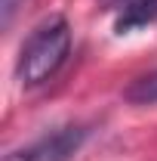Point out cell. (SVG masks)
Wrapping results in <instances>:
<instances>
[{
    "instance_id": "obj_1",
    "label": "cell",
    "mask_w": 157,
    "mask_h": 161,
    "mask_svg": "<svg viewBox=\"0 0 157 161\" xmlns=\"http://www.w3.org/2000/svg\"><path fill=\"white\" fill-rule=\"evenodd\" d=\"M71 53V25L65 16H49L31 28V34L22 40L16 78L25 87H37L59 71Z\"/></svg>"
},
{
    "instance_id": "obj_2",
    "label": "cell",
    "mask_w": 157,
    "mask_h": 161,
    "mask_svg": "<svg viewBox=\"0 0 157 161\" xmlns=\"http://www.w3.org/2000/svg\"><path fill=\"white\" fill-rule=\"evenodd\" d=\"M86 140H89V127L71 121V124H62L56 130L37 136L34 142L22 146L16 152H9L6 161H71Z\"/></svg>"
},
{
    "instance_id": "obj_3",
    "label": "cell",
    "mask_w": 157,
    "mask_h": 161,
    "mask_svg": "<svg viewBox=\"0 0 157 161\" xmlns=\"http://www.w3.org/2000/svg\"><path fill=\"white\" fill-rule=\"evenodd\" d=\"M108 13H114V28L120 34L145 28L157 19V0H99Z\"/></svg>"
},
{
    "instance_id": "obj_4",
    "label": "cell",
    "mask_w": 157,
    "mask_h": 161,
    "mask_svg": "<svg viewBox=\"0 0 157 161\" xmlns=\"http://www.w3.org/2000/svg\"><path fill=\"white\" fill-rule=\"evenodd\" d=\"M123 99L129 105H157V71L129 80V87L123 90Z\"/></svg>"
},
{
    "instance_id": "obj_5",
    "label": "cell",
    "mask_w": 157,
    "mask_h": 161,
    "mask_svg": "<svg viewBox=\"0 0 157 161\" xmlns=\"http://www.w3.org/2000/svg\"><path fill=\"white\" fill-rule=\"evenodd\" d=\"M19 3H22V0H0V22H3V28H9V25H13Z\"/></svg>"
}]
</instances>
